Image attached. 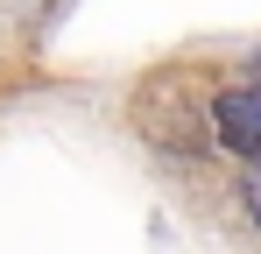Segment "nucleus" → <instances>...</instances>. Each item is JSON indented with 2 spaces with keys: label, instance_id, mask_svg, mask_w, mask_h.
I'll use <instances>...</instances> for the list:
<instances>
[{
  "label": "nucleus",
  "instance_id": "obj_1",
  "mask_svg": "<svg viewBox=\"0 0 261 254\" xmlns=\"http://www.w3.org/2000/svg\"><path fill=\"white\" fill-rule=\"evenodd\" d=\"M219 120V141L233 148V156H247V163H261V85H240V92H226L212 106Z\"/></svg>",
  "mask_w": 261,
  "mask_h": 254
},
{
  "label": "nucleus",
  "instance_id": "obj_2",
  "mask_svg": "<svg viewBox=\"0 0 261 254\" xmlns=\"http://www.w3.org/2000/svg\"><path fill=\"white\" fill-rule=\"evenodd\" d=\"M247 212H254V226H261V163H254V176H247Z\"/></svg>",
  "mask_w": 261,
  "mask_h": 254
}]
</instances>
